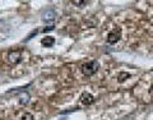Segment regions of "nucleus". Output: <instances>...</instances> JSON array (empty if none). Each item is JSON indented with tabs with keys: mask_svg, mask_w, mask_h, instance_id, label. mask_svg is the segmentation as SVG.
I'll return each instance as SVG.
<instances>
[{
	"mask_svg": "<svg viewBox=\"0 0 153 120\" xmlns=\"http://www.w3.org/2000/svg\"><path fill=\"white\" fill-rule=\"evenodd\" d=\"M121 38V28H114L112 31H110L108 32V35H107V42L110 45H114V44H116V42L119 41Z\"/></svg>",
	"mask_w": 153,
	"mask_h": 120,
	"instance_id": "f03ea898",
	"label": "nucleus"
},
{
	"mask_svg": "<svg viewBox=\"0 0 153 120\" xmlns=\"http://www.w3.org/2000/svg\"><path fill=\"white\" fill-rule=\"evenodd\" d=\"M7 60L10 64H18L22 60V52L19 50H10L7 55Z\"/></svg>",
	"mask_w": 153,
	"mask_h": 120,
	"instance_id": "7ed1b4c3",
	"label": "nucleus"
},
{
	"mask_svg": "<svg viewBox=\"0 0 153 120\" xmlns=\"http://www.w3.org/2000/svg\"><path fill=\"white\" fill-rule=\"evenodd\" d=\"M93 101H94V97L89 92H83L80 95V102L83 105H91L93 104Z\"/></svg>",
	"mask_w": 153,
	"mask_h": 120,
	"instance_id": "39448f33",
	"label": "nucleus"
},
{
	"mask_svg": "<svg viewBox=\"0 0 153 120\" xmlns=\"http://www.w3.org/2000/svg\"><path fill=\"white\" fill-rule=\"evenodd\" d=\"M98 68H100L98 61H97V60H91V61H88V63L83 64L82 68H80V70H82V73H83L84 75L91 77V75H93L98 70Z\"/></svg>",
	"mask_w": 153,
	"mask_h": 120,
	"instance_id": "f257e3e1",
	"label": "nucleus"
},
{
	"mask_svg": "<svg viewBox=\"0 0 153 120\" xmlns=\"http://www.w3.org/2000/svg\"><path fill=\"white\" fill-rule=\"evenodd\" d=\"M151 95H152V97H153V87H152V89H151Z\"/></svg>",
	"mask_w": 153,
	"mask_h": 120,
	"instance_id": "f8f14e48",
	"label": "nucleus"
},
{
	"mask_svg": "<svg viewBox=\"0 0 153 120\" xmlns=\"http://www.w3.org/2000/svg\"><path fill=\"white\" fill-rule=\"evenodd\" d=\"M129 77H130V74H129V73H124V72H121V73H119L117 79H119V82H124V80L128 79Z\"/></svg>",
	"mask_w": 153,
	"mask_h": 120,
	"instance_id": "6e6552de",
	"label": "nucleus"
},
{
	"mask_svg": "<svg viewBox=\"0 0 153 120\" xmlns=\"http://www.w3.org/2000/svg\"><path fill=\"white\" fill-rule=\"evenodd\" d=\"M22 120H35V118H33V115H32V114L26 113V114L22 116Z\"/></svg>",
	"mask_w": 153,
	"mask_h": 120,
	"instance_id": "1a4fd4ad",
	"label": "nucleus"
},
{
	"mask_svg": "<svg viewBox=\"0 0 153 120\" xmlns=\"http://www.w3.org/2000/svg\"><path fill=\"white\" fill-rule=\"evenodd\" d=\"M18 100L21 105H27L28 101H30V93L26 92V91H21L18 95Z\"/></svg>",
	"mask_w": 153,
	"mask_h": 120,
	"instance_id": "423d86ee",
	"label": "nucleus"
},
{
	"mask_svg": "<svg viewBox=\"0 0 153 120\" xmlns=\"http://www.w3.org/2000/svg\"><path fill=\"white\" fill-rule=\"evenodd\" d=\"M41 44H42V46L51 47V46H54V44H55V38H54V37H51V36H46V37L42 38Z\"/></svg>",
	"mask_w": 153,
	"mask_h": 120,
	"instance_id": "0eeeda50",
	"label": "nucleus"
},
{
	"mask_svg": "<svg viewBox=\"0 0 153 120\" xmlns=\"http://www.w3.org/2000/svg\"><path fill=\"white\" fill-rule=\"evenodd\" d=\"M41 18L44 22H52L56 18V12L54 9H46V10L42 12Z\"/></svg>",
	"mask_w": 153,
	"mask_h": 120,
	"instance_id": "20e7f679",
	"label": "nucleus"
},
{
	"mask_svg": "<svg viewBox=\"0 0 153 120\" xmlns=\"http://www.w3.org/2000/svg\"><path fill=\"white\" fill-rule=\"evenodd\" d=\"M52 30H54V26H50V27H46L44 30V32H49V31H52Z\"/></svg>",
	"mask_w": 153,
	"mask_h": 120,
	"instance_id": "9b49d317",
	"label": "nucleus"
},
{
	"mask_svg": "<svg viewBox=\"0 0 153 120\" xmlns=\"http://www.w3.org/2000/svg\"><path fill=\"white\" fill-rule=\"evenodd\" d=\"M71 4L75 7H82L84 4V0H71Z\"/></svg>",
	"mask_w": 153,
	"mask_h": 120,
	"instance_id": "9d476101",
	"label": "nucleus"
}]
</instances>
